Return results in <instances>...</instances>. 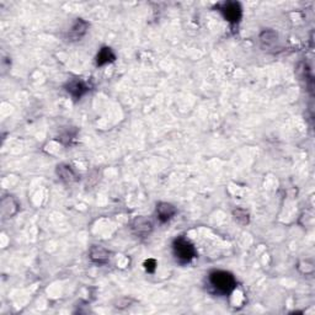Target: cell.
<instances>
[{
    "label": "cell",
    "instance_id": "11",
    "mask_svg": "<svg viewBox=\"0 0 315 315\" xmlns=\"http://www.w3.org/2000/svg\"><path fill=\"white\" fill-rule=\"evenodd\" d=\"M86 30H88V24L84 20H81V19H78L71 30V37L73 40H79V38H81L85 35Z\"/></svg>",
    "mask_w": 315,
    "mask_h": 315
},
{
    "label": "cell",
    "instance_id": "13",
    "mask_svg": "<svg viewBox=\"0 0 315 315\" xmlns=\"http://www.w3.org/2000/svg\"><path fill=\"white\" fill-rule=\"evenodd\" d=\"M277 38V35H276L273 31H265V32L262 33L261 35V41L264 43L266 42V45H268V43L273 42V41Z\"/></svg>",
    "mask_w": 315,
    "mask_h": 315
},
{
    "label": "cell",
    "instance_id": "7",
    "mask_svg": "<svg viewBox=\"0 0 315 315\" xmlns=\"http://www.w3.org/2000/svg\"><path fill=\"white\" fill-rule=\"evenodd\" d=\"M19 211V203L13 196H6L1 199V215L4 218L13 217Z\"/></svg>",
    "mask_w": 315,
    "mask_h": 315
},
{
    "label": "cell",
    "instance_id": "8",
    "mask_svg": "<svg viewBox=\"0 0 315 315\" xmlns=\"http://www.w3.org/2000/svg\"><path fill=\"white\" fill-rule=\"evenodd\" d=\"M90 260L96 264H106L110 259V252L100 245H94L90 249Z\"/></svg>",
    "mask_w": 315,
    "mask_h": 315
},
{
    "label": "cell",
    "instance_id": "3",
    "mask_svg": "<svg viewBox=\"0 0 315 315\" xmlns=\"http://www.w3.org/2000/svg\"><path fill=\"white\" fill-rule=\"evenodd\" d=\"M220 13L223 14L225 20H228L232 24H238L240 21L242 16V6H240L239 3H235V1H227V3H223L219 8Z\"/></svg>",
    "mask_w": 315,
    "mask_h": 315
},
{
    "label": "cell",
    "instance_id": "4",
    "mask_svg": "<svg viewBox=\"0 0 315 315\" xmlns=\"http://www.w3.org/2000/svg\"><path fill=\"white\" fill-rule=\"evenodd\" d=\"M131 227L134 235L144 238L151 233V230H153V223H151V220L148 219V218L138 217L133 220Z\"/></svg>",
    "mask_w": 315,
    "mask_h": 315
},
{
    "label": "cell",
    "instance_id": "5",
    "mask_svg": "<svg viewBox=\"0 0 315 315\" xmlns=\"http://www.w3.org/2000/svg\"><path fill=\"white\" fill-rule=\"evenodd\" d=\"M67 91L73 96L75 100L80 98L84 94H86L89 91V86L86 85L85 81L80 80V79H74V80H71L66 85Z\"/></svg>",
    "mask_w": 315,
    "mask_h": 315
},
{
    "label": "cell",
    "instance_id": "9",
    "mask_svg": "<svg viewBox=\"0 0 315 315\" xmlns=\"http://www.w3.org/2000/svg\"><path fill=\"white\" fill-rule=\"evenodd\" d=\"M57 175H58L59 179L64 182H74L78 180V176H76L73 168L66 164L58 165V168H57Z\"/></svg>",
    "mask_w": 315,
    "mask_h": 315
},
{
    "label": "cell",
    "instance_id": "1",
    "mask_svg": "<svg viewBox=\"0 0 315 315\" xmlns=\"http://www.w3.org/2000/svg\"><path fill=\"white\" fill-rule=\"evenodd\" d=\"M209 283L220 294H229L237 287L234 276L227 271H213L209 273Z\"/></svg>",
    "mask_w": 315,
    "mask_h": 315
},
{
    "label": "cell",
    "instance_id": "10",
    "mask_svg": "<svg viewBox=\"0 0 315 315\" xmlns=\"http://www.w3.org/2000/svg\"><path fill=\"white\" fill-rule=\"evenodd\" d=\"M115 59H116V56H115L111 48L103 47L101 48L100 52H98L97 56H96V64L100 67L105 66V64L114 62Z\"/></svg>",
    "mask_w": 315,
    "mask_h": 315
},
{
    "label": "cell",
    "instance_id": "2",
    "mask_svg": "<svg viewBox=\"0 0 315 315\" xmlns=\"http://www.w3.org/2000/svg\"><path fill=\"white\" fill-rule=\"evenodd\" d=\"M174 255L180 264H189L196 256V249L186 238L180 237L172 244Z\"/></svg>",
    "mask_w": 315,
    "mask_h": 315
},
{
    "label": "cell",
    "instance_id": "12",
    "mask_svg": "<svg viewBox=\"0 0 315 315\" xmlns=\"http://www.w3.org/2000/svg\"><path fill=\"white\" fill-rule=\"evenodd\" d=\"M233 216H234L235 219L242 223V224H247L250 220L249 213H247V211H245V209L242 208L235 209L234 212H233Z\"/></svg>",
    "mask_w": 315,
    "mask_h": 315
},
{
    "label": "cell",
    "instance_id": "6",
    "mask_svg": "<svg viewBox=\"0 0 315 315\" xmlns=\"http://www.w3.org/2000/svg\"><path fill=\"white\" fill-rule=\"evenodd\" d=\"M156 215H158V218H159L160 222L165 223L176 215V208L172 204L167 203V202H160L156 206Z\"/></svg>",
    "mask_w": 315,
    "mask_h": 315
},
{
    "label": "cell",
    "instance_id": "14",
    "mask_svg": "<svg viewBox=\"0 0 315 315\" xmlns=\"http://www.w3.org/2000/svg\"><path fill=\"white\" fill-rule=\"evenodd\" d=\"M144 267H145V270L148 271V272H154L156 267V261L153 259L146 260V261L144 262Z\"/></svg>",
    "mask_w": 315,
    "mask_h": 315
}]
</instances>
